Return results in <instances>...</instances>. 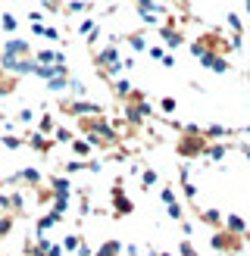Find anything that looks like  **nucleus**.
I'll return each instance as SVG.
<instances>
[{
  "label": "nucleus",
  "mask_w": 250,
  "mask_h": 256,
  "mask_svg": "<svg viewBox=\"0 0 250 256\" xmlns=\"http://www.w3.org/2000/svg\"><path fill=\"white\" fill-rule=\"evenodd\" d=\"M194 216L204 225H210L212 232H219V228H225V212L222 210H212V206H194Z\"/></svg>",
  "instance_id": "6e6552de"
},
{
  "label": "nucleus",
  "mask_w": 250,
  "mask_h": 256,
  "mask_svg": "<svg viewBox=\"0 0 250 256\" xmlns=\"http://www.w3.org/2000/svg\"><path fill=\"white\" fill-rule=\"evenodd\" d=\"M125 41L132 44V50H147V41H144V32H132V34H125Z\"/></svg>",
  "instance_id": "c85d7f7f"
},
{
  "label": "nucleus",
  "mask_w": 250,
  "mask_h": 256,
  "mask_svg": "<svg viewBox=\"0 0 250 256\" xmlns=\"http://www.w3.org/2000/svg\"><path fill=\"white\" fill-rule=\"evenodd\" d=\"M178 182H182V194H184V203H188V206H194L200 190H197V184L191 182V178H188V166H182V169H178Z\"/></svg>",
  "instance_id": "9d476101"
},
{
  "label": "nucleus",
  "mask_w": 250,
  "mask_h": 256,
  "mask_svg": "<svg viewBox=\"0 0 250 256\" xmlns=\"http://www.w3.org/2000/svg\"><path fill=\"white\" fill-rule=\"evenodd\" d=\"M134 6H138V12H162L156 0H134Z\"/></svg>",
  "instance_id": "473e14b6"
},
{
  "label": "nucleus",
  "mask_w": 250,
  "mask_h": 256,
  "mask_svg": "<svg viewBox=\"0 0 250 256\" xmlns=\"http://www.w3.org/2000/svg\"><path fill=\"white\" fill-rule=\"evenodd\" d=\"M0 144H4L6 150H22L25 147V138H19V134H4V138H0Z\"/></svg>",
  "instance_id": "7c9ffc66"
},
{
  "label": "nucleus",
  "mask_w": 250,
  "mask_h": 256,
  "mask_svg": "<svg viewBox=\"0 0 250 256\" xmlns=\"http://www.w3.org/2000/svg\"><path fill=\"white\" fill-rule=\"evenodd\" d=\"M147 54H150V60H162V56H166V47L154 44V47H147Z\"/></svg>",
  "instance_id": "58836bf2"
},
{
  "label": "nucleus",
  "mask_w": 250,
  "mask_h": 256,
  "mask_svg": "<svg viewBox=\"0 0 250 256\" xmlns=\"http://www.w3.org/2000/svg\"><path fill=\"white\" fill-rule=\"evenodd\" d=\"M232 150H234V144H225V140H210V147H206L204 156L206 160H225Z\"/></svg>",
  "instance_id": "a211bd4d"
},
{
  "label": "nucleus",
  "mask_w": 250,
  "mask_h": 256,
  "mask_svg": "<svg viewBox=\"0 0 250 256\" xmlns=\"http://www.w3.org/2000/svg\"><path fill=\"white\" fill-rule=\"evenodd\" d=\"M54 132H56V116H54V112H44V116L38 119V134L54 138Z\"/></svg>",
  "instance_id": "4be33fe9"
},
{
  "label": "nucleus",
  "mask_w": 250,
  "mask_h": 256,
  "mask_svg": "<svg viewBox=\"0 0 250 256\" xmlns=\"http://www.w3.org/2000/svg\"><path fill=\"white\" fill-rule=\"evenodd\" d=\"M156 184H160L156 169H150V166H141V188H144V190H150V188H156Z\"/></svg>",
  "instance_id": "393cba45"
},
{
  "label": "nucleus",
  "mask_w": 250,
  "mask_h": 256,
  "mask_svg": "<svg viewBox=\"0 0 250 256\" xmlns=\"http://www.w3.org/2000/svg\"><path fill=\"white\" fill-rule=\"evenodd\" d=\"M41 6L47 12H62V6H66V0H41Z\"/></svg>",
  "instance_id": "4c0bfd02"
},
{
  "label": "nucleus",
  "mask_w": 250,
  "mask_h": 256,
  "mask_svg": "<svg viewBox=\"0 0 250 256\" xmlns=\"http://www.w3.org/2000/svg\"><path fill=\"white\" fill-rule=\"evenodd\" d=\"M91 10H94L91 0H66V6H62L66 16H78V12H91Z\"/></svg>",
  "instance_id": "412c9836"
},
{
  "label": "nucleus",
  "mask_w": 250,
  "mask_h": 256,
  "mask_svg": "<svg viewBox=\"0 0 250 256\" xmlns=\"http://www.w3.org/2000/svg\"><path fill=\"white\" fill-rule=\"evenodd\" d=\"M44 38H50V41H60V32L54 28V25H44Z\"/></svg>",
  "instance_id": "37998d69"
},
{
  "label": "nucleus",
  "mask_w": 250,
  "mask_h": 256,
  "mask_svg": "<svg viewBox=\"0 0 250 256\" xmlns=\"http://www.w3.org/2000/svg\"><path fill=\"white\" fill-rule=\"evenodd\" d=\"M178 253H182V256H197V250H194L191 240H182V244H178Z\"/></svg>",
  "instance_id": "ea45409f"
},
{
  "label": "nucleus",
  "mask_w": 250,
  "mask_h": 256,
  "mask_svg": "<svg viewBox=\"0 0 250 256\" xmlns=\"http://www.w3.org/2000/svg\"><path fill=\"white\" fill-rule=\"evenodd\" d=\"M62 172H66V178L75 175V172H100V162L97 160H69L62 166Z\"/></svg>",
  "instance_id": "4468645a"
},
{
  "label": "nucleus",
  "mask_w": 250,
  "mask_h": 256,
  "mask_svg": "<svg viewBox=\"0 0 250 256\" xmlns=\"http://www.w3.org/2000/svg\"><path fill=\"white\" fill-rule=\"evenodd\" d=\"M60 222H62V219H56L54 212H47V216H41V219L34 222V234H38V238H47V232H50L54 225H60Z\"/></svg>",
  "instance_id": "aec40b11"
},
{
  "label": "nucleus",
  "mask_w": 250,
  "mask_h": 256,
  "mask_svg": "<svg viewBox=\"0 0 250 256\" xmlns=\"http://www.w3.org/2000/svg\"><path fill=\"white\" fill-rule=\"evenodd\" d=\"M34 200L41 203V206H54V190H50V184H38L34 188Z\"/></svg>",
  "instance_id": "bb28decb"
},
{
  "label": "nucleus",
  "mask_w": 250,
  "mask_h": 256,
  "mask_svg": "<svg viewBox=\"0 0 250 256\" xmlns=\"http://www.w3.org/2000/svg\"><path fill=\"white\" fill-rule=\"evenodd\" d=\"M175 6H178V12H182V22H188V19H194L191 16V0H172Z\"/></svg>",
  "instance_id": "c9c22d12"
},
{
  "label": "nucleus",
  "mask_w": 250,
  "mask_h": 256,
  "mask_svg": "<svg viewBox=\"0 0 250 256\" xmlns=\"http://www.w3.org/2000/svg\"><path fill=\"white\" fill-rule=\"evenodd\" d=\"M244 10H247V16H250V0H244Z\"/></svg>",
  "instance_id": "49530a36"
},
{
  "label": "nucleus",
  "mask_w": 250,
  "mask_h": 256,
  "mask_svg": "<svg viewBox=\"0 0 250 256\" xmlns=\"http://www.w3.org/2000/svg\"><path fill=\"white\" fill-rule=\"evenodd\" d=\"M200 60V66H204L206 72H219V75H225L232 66H228V60L225 56H216V54H204V56H197Z\"/></svg>",
  "instance_id": "9b49d317"
},
{
  "label": "nucleus",
  "mask_w": 250,
  "mask_h": 256,
  "mask_svg": "<svg viewBox=\"0 0 250 256\" xmlns=\"http://www.w3.org/2000/svg\"><path fill=\"white\" fill-rule=\"evenodd\" d=\"M16 122H19V125H32V122H34V110H32V106H22V110L16 112Z\"/></svg>",
  "instance_id": "f704fd0d"
},
{
  "label": "nucleus",
  "mask_w": 250,
  "mask_h": 256,
  "mask_svg": "<svg viewBox=\"0 0 250 256\" xmlns=\"http://www.w3.org/2000/svg\"><path fill=\"white\" fill-rule=\"evenodd\" d=\"M69 147H72V153H75V160H91V153H94V144H91L88 138H75Z\"/></svg>",
  "instance_id": "6ab92c4d"
},
{
  "label": "nucleus",
  "mask_w": 250,
  "mask_h": 256,
  "mask_svg": "<svg viewBox=\"0 0 250 256\" xmlns=\"http://www.w3.org/2000/svg\"><path fill=\"white\" fill-rule=\"evenodd\" d=\"M0 28H4L6 34L16 38V28H19V19L12 16V12H0Z\"/></svg>",
  "instance_id": "cd10ccee"
},
{
  "label": "nucleus",
  "mask_w": 250,
  "mask_h": 256,
  "mask_svg": "<svg viewBox=\"0 0 250 256\" xmlns=\"http://www.w3.org/2000/svg\"><path fill=\"white\" fill-rule=\"evenodd\" d=\"M0 56L6 60H32V44L22 41V38H10V41H4V50H0Z\"/></svg>",
  "instance_id": "0eeeda50"
},
{
  "label": "nucleus",
  "mask_w": 250,
  "mask_h": 256,
  "mask_svg": "<svg viewBox=\"0 0 250 256\" xmlns=\"http://www.w3.org/2000/svg\"><path fill=\"white\" fill-rule=\"evenodd\" d=\"M54 140H56V144H72V140H75V132H72V128H62V125H56Z\"/></svg>",
  "instance_id": "c756f323"
},
{
  "label": "nucleus",
  "mask_w": 250,
  "mask_h": 256,
  "mask_svg": "<svg viewBox=\"0 0 250 256\" xmlns=\"http://www.w3.org/2000/svg\"><path fill=\"white\" fill-rule=\"evenodd\" d=\"M210 247H212V250H219V253H225V256H238V253L244 250V238H241V234L225 232V228H219V232H212Z\"/></svg>",
  "instance_id": "7ed1b4c3"
},
{
  "label": "nucleus",
  "mask_w": 250,
  "mask_h": 256,
  "mask_svg": "<svg viewBox=\"0 0 250 256\" xmlns=\"http://www.w3.org/2000/svg\"><path fill=\"white\" fill-rule=\"evenodd\" d=\"M160 110L162 112H175V110H178V100H175V97H160Z\"/></svg>",
  "instance_id": "e433bc0d"
},
{
  "label": "nucleus",
  "mask_w": 250,
  "mask_h": 256,
  "mask_svg": "<svg viewBox=\"0 0 250 256\" xmlns=\"http://www.w3.org/2000/svg\"><path fill=\"white\" fill-rule=\"evenodd\" d=\"M110 91H112V97H116V100H122V104H125L134 88H132L128 78H122V75H119V78H110Z\"/></svg>",
  "instance_id": "dca6fc26"
},
{
  "label": "nucleus",
  "mask_w": 250,
  "mask_h": 256,
  "mask_svg": "<svg viewBox=\"0 0 250 256\" xmlns=\"http://www.w3.org/2000/svg\"><path fill=\"white\" fill-rule=\"evenodd\" d=\"M25 147H32L34 153H50L56 147V140L54 138H44V134H38V132H32L28 138H25Z\"/></svg>",
  "instance_id": "ddd939ff"
},
{
  "label": "nucleus",
  "mask_w": 250,
  "mask_h": 256,
  "mask_svg": "<svg viewBox=\"0 0 250 256\" xmlns=\"http://www.w3.org/2000/svg\"><path fill=\"white\" fill-rule=\"evenodd\" d=\"M160 200H162V206L169 210V219L182 225V222H184V206H182V200L175 197V188L162 184V188H160Z\"/></svg>",
  "instance_id": "423d86ee"
},
{
  "label": "nucleus",
  "mask_w": 250,
  "mask_h": 256,
  "mask_svg": "<svg viewBox=\"0 0 250 256\" xmlns=\"http://www.w3.org/2000/svg\"><path fill=\"white\" fill-rule=\"evenodd\" d=\"M234 150H241V153H244V160L250 162V144H247V140H238V144H234Z\"/></svg>",
  "instance_id": "79ce46f5"
},
{
  "label": "nucleus",
  "mask_w": 250,
  "mask_h": 256,
  "mask_svg": "<svg viewBox=\"0 0 250 256\" xmlns=\"http://www.w3.org/2000/svg\"><path fill=\"white\" fill-rule=\"evenodd\" d=\"M225 22H228L232 34H244V22H241V16H238V12H225Z\"/></svg>",
  "instance_id": "2f4dec72"
},
{
  "label": "nucleus",
  "mask_w": 250,
  "mask_h": 256,
  "mask_svg": "<svg viewBox=\"0 0 250 256\" xmlns=\"http://www.w3.org/2000/svg\"><path fill=\"white\" fill-rule=\"evenodd\" d=\"M210 140L204 138V128L200 125H182V138L175 140V153L182 160H200L206 153Z\"/></svg>",
  "instance_id": "f257e3e1"
},
{
  "label": "nucleus",
  "mask_w": 250,
  "mask_h": 256,
  "mask_svg": "<svg viewBox=\"0 0 250 256\" xmlns=\"http://www.w3.org/2000/svg\"><path fill=\"white\" fill-rule=\"evenodd\" d=\"M78 34L88 38V47H94L97 38H100V25H97V19H94V16H84V19L78 22Z\"/></svg>",
  "instance_id": "f8f14e48"
},
{
  "label": "nucleus",
  "mask_w": 250,
  "mask_h": 256,
  "mask_svg": "<svg viewBox=\"0 0 250 256\" xmlns=\"http://www.w3.org/2000/svg\"><path fill=\"white\" fill-rule=\"evenodd\" d=\"M138 16H141V22H147V25H156V22H160L156 12H138Z\"/></svg>",
  "instance_id": "a19ab883"
},
{
  "label": "nucleus",
  "mask_w": 250,
  "mask_h": 256,
  "mask_svg": "<svg viewBox=\"0 0 250 256\" xmlns=\"http://www.w3.org/2000/svg\"><path fill=\"white\" fill-rule=\"evenodd\" d=\"M47 184H50V190H54V197H72V184H69L66 175H50Z\"/></svg>",
  "instance_id": "2eb2a0df"
},
{
  "label": "nucleus",
  "mask_w": 250,
  "mask_h": 256,
  "mask_svg": "<svg viewBox=\"0 0 250 256\" xmlns=\"http://www.w3.org/2000/svg\"><path fill=\"white\" fill-rule=\"evenodd\" d=\"M94 66L100 72V78H119L122 72V54H119V44H106L104 50H94Z\"/></svg>",
  "instance_id": "f03ea898"
},
{
  "label": "nucleus",
  "mask_w": 250,
  "mask_h": 256,
  "mask_svg": "<svg viewBox=\"0 0 250 256\" xmlns=\"http://www.w3.org/2000/svg\"><path fill=\"white\" fill-rule=\"evenodd\" d=\"M119 253H122V240H116V238L104 240V244L94 250V256H119Z\"/></svg>",
  "instance_id": "5701e85b"
},
{
  "label": "nucleus",
  "mask_w": 250,
  "mask_h": 256,
  "mask_svg": "<svg viewBox=\"0 0 250 256\" xmlns=\"http://www.w3.org/2000/svg\"><path fill=\"white\" fill-rule=\"evenodd\" d=\"M16 84H19V78H16V75H10V72H4V69H0V97L12 94V91H16Z\"/></svg>",
  "instance_id": "b1692460"
},
{
  "label": "nucleus",
  "mask_w": 250,
  "mask_h": 256,
  "mask_svg": "<svg viewBox=\"0 0 250 256\" xmlns=\"http://www.w3.org/2000/svg\"><path fill=\"white\" fill-rule=\"evenodd\" d=\"M150 256H169V253H150Z\"/></svg>",
  "instance_id": "de8ad7c7"
},
{
  "label": "nucleus",
  "mask_w": 250,
  "mask_h": 256,
  "mask_svg": "<svg viewBox=\"0 0 250 256\" xmlns=\"http://www.w3.org/2000/svg\"><path fill=\"white\" fill-rule=\"evenodd\" d=\"M12 225H16V216H0V238H6L10 232H12Z\"/></svg>",
  "instance_id": "72a5a7b5"
},
{
  "label": "nucleus",
  "mask_w": 250,
  "mask_h": 256,
  "mask_svg": "<svg viewBox=\"0 0 250 256\" xmlns=\"http://www.w3.org/2000/svg\"><path fill=\"white\" fill-rule=\"evenodd\" d=\"M110 197H112V210H116V219H122V216H132V212H134V203H132V197L125 194V188H122V178H116V182H112Z\"/></svg>",
  "instance_id": "39448f33"
},
{
  "label": "nucleus",
  "mask_w": 250,
  "mask_h": 256,
  "mask_svg": "<svg viewBox=\"0 0 250 256\" xmlns=\"http://www.w3.org/2000/svg\"><path fill=\"white\" fill-rule=\"evenodd\" d=\"M160 62H162V66H166V69H175V56H172V54H166V56H162Z\"/></svg>",
  "instance_id": "c03bdc74"
},
{
  "label": "nucleus",
  "mask_w": 250,
  "mask_h": 256,
  "mask_svg": "<svg viewBox=\"0 0 250 256\" xmlns=\"http://www.w3.org/2000/svg\"><path fill=\"white\" fill-rule=\"evenodd\" d=\"M6 256H10V253H6Z\"/></svg>",
  "instance_id": "09e8293b"
},
{
  "label": "nucleus",
  "mask_w": 250,
  "mask_h": 256,
  "mask_svg": "<svg viewBox=\"0 0 250 256\" xmlns=\"http://www.w3.org/2000/svg\"><path fill=\"white\" fill-rule=\"evenodd\" d=\"M78 256H94V250H91V244H82V247H78Z\"/></svg>",
  "instance_id": "a18cd8bd"
},
{
  "label": "nucleus",
  "mask_w": 250,
  "mask_h": 256,
  "mask_svg": "<svg viewBox=\"0 0 250 256\" xmlns=\"http://www.w3.org/2000/svg\"><path fill=\"white\" fill-rule=\"evenodd\" d=\"M225 232H232V234H247V219L244 216H238V212H225Z\"/></svg>",
  "instance_id": "f3484780"
},
{
  "label": "nucleus",
  "mask_w": 250,
  "mask_h": 256,
  "mask_svg": "<svg viewBox=\"0 0 250 256\" xmlns=\"http://www.w3.org/2000/svg\"><path fill=\"white\" fill-rule=\"evenodd\" d=\"M60 112L62 116H75V119H82V116H104V106L94 104V100H60Z\"/></svg>",
  "instance_id": "20e7f679"
},
{
  "label": "nucleus",
  "mask_w": 250,
  "mask_h": 256,
  "mask_svg": "<svg viewBox=\"0 0 250 256\" xmlns=\"http://www.w3.org/2000/svg\"><path fill=\"white\" fill-rule=\"evenodd\" d=\"M60 244H62V250H66V253H78V247L84 244V238H82L78 232H72V234H66V238H62Z\"/></svg>",
  "instance_id": "a878e982"
},
{
  "label": "nucleus",
  "mask_w": 250,
  "mask_h": 256,
  "mask_svg": "<svg viewBox=\"0 0 250 256\" xmlns=\"http://www.w3.org/2000/svg\"><path fill=\"white\" fill-rule=\"evenodd\" d=\"M4 184H28L34 190L38 184H41V172H38V169H19L16 175H10Z\"/></svg>",
  "instance_id": "1a4fd4ad"
}]
</instances>
